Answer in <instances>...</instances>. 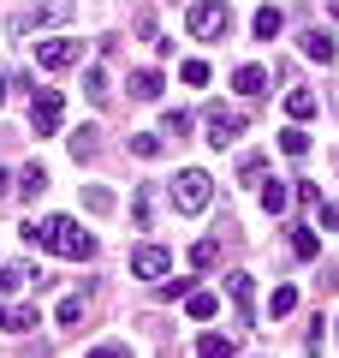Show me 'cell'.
Listing matches in <instances>:
<instances>
[{
	"instance_id": "obj_1",
	"label": "cell",
	"mask_w": 339,
	"mask_h": 358,
	"mask_svg": "<svg viewBox=\"0 0 339 358\" xmlns=\"http://www.w3.org/2000/svg\"><path fill=\"white\" fill-rule=\"evenodd\" d=\"M42 245L60 251V257H72V263H89V257H96V239H89L72 215H48L42 221Z\"/></svg>"
},
{
	"instance_id": "obj_2",
	"label": "cell",
	"mask_w": 339,
	"mask_h": 358,
	"mask_svg": "<svg viewBox=\"0 0 339 358\" xmlns=\"http://www.w3.org/2000/svg\"><path fill=\"white\" fill-rule=\"evenodd\" d=\"M209 197H214V179L202 173V167H185V173L173 179V209H179V215H202Z\"/></svg>"
},
{
	"instance_id": "obj_3",
	"label": "cell",
	"mask_w": 339,
	"mask_h": 358,
	"mask_svg": "<svg viewBox=\"0 0 339 358\" xmlns=\"http://www.w3.org/2000/svg\"><path fill=\"white\" fill-rule=\"evenodd\" d=\"M185 30H190L197 42H220L226 30H232V13H226V0H197V6L185 13Z\"/></svg>"
},
{
	"instance_id": "obj_4",
	"label": "cell",
	"mask_w": 339,
	"mask_h": 358,
	"mask_svg": "<svg viewBox=\"0 0 339 358\" xmlns=\"http://www.w3.org/2000/svg\"><path fill=\"white\" fill-rule=\"evenodd\" d=\"M66 120V102H60V90H36L30 96V138H54Z\"/></svg>"
},
{
	"instance_id": "obj_5",
	"label": "cell",
	"mask_w": 339,
	"mask_h": 358,
	"mask_svg": "<svg viewBox=\"0 0 339 358\" xmlns=\"http://www.w3.org/2000/svg\"><path fill=\"white\" fill-rule=\"evenodd\" d=\"M66 18H77V0H36L24 18H18V36H30V30H48V24H66Z\"/></svg>"
},
{
	"instance_id": "obj_6",
	"label": "cell",
	"mask_w": 339,
	"mask_h": 358,
	"mask_svg": "<svg viewBox=\"0 0 339 358\" xmlns=\"http://www.w3.org/2000/svg\"><path fill=\"white\" fill-rule=\"evenodd\" d=\"M77 54H84V42H77V36L36 42V66H42V72H66V66H77Z\"/></svg>"
},
{
	"instance_id": "obj_7",
	"label": "cell",
	"mask_w": 339,
	"mask_h": 358,
	"mask_svg": "<svg viewBox=\"0 0 339 358\" xmlns=\"http://www.w3.org/2000/svg\"><path fill=\"white\" fill-rule=\"evenodd\" d=\"M239 131H244V114H239V108H226V102L209 108V143H214V150H232Z\"/></svg>"
},
{
	"instance_id": "obj_8",
	"label": "cell",
	"mask_w": 339,
	"mask_h": 358,
	"mask_svg": "<svg viewBox=\"0 0 339 358\" xmlns=\"http://www.w3.org/2000/svg\"><path fill=\"white\" fill-rule=\"evenodd\" d=\"M167 268H173V251H161V245H137V251H131V275H137V281H155V287H161Z\"/></svg>"
},
{
	"instance_id": "obj_9",
	"label": "cell",
	"mask_w": 339,
	"mask_h": 358,
	"mask_svg": "<svg viewBox=\"0 0 339 358\" xmlns=\"http://www.w3.org/2000/svg\"><path fill=\"white\" fill-rule=\"evenodd\" d=\"M226 293H232V305H239V322L256 329V275H226Z\"/></svg>"
},
{
	"instance_id": "obj_10",
	"label": "cell",
	"mask_w": 339,
	"mask_h": 358,
	"mask_svg": "<svg viewBox=\"0 0 339 358\" xmlns=\"http://www.w3.org/2000/svg\"><path fill=\"white\" fill-rule=\"evenodd\" d=\"M36 305H6V299H0V329H6V334H30V329H36Z\"/></svg>"
},
{
	"instance_id": "obj_11",
	"label": "cell",
	"mask_w": 339,
	"mask_h": 358,
	"mask_svg": "<svg viewBox=\"0 0 339 358\" xmlns=\"http://www.w3.org/2000/svg\"><path fill=\"white\" fill-rule=\"evenodd\" d=\"M66 150H72V162H96V155H101V138H96V126H77Z\"/></svg>"
},
{
	"instance_id": "obj_12",
	"label": "cell",
	"mask_w": 339,
	"mask_h": 358,
	"mask_svg": "<svg viewBox=\"0 0 339 358\" xmlns=\"http://www.w3.org/2000/svg\"><path fill=\"white\" fill-rule=\"evenodd\" d=\"M18 287H36V268H30V263H6V268H0V299L18 293Z\"/></svg>"
},
{
	"instance_id": "obj_13",
	"label": "cell",
	"mask_w": 339,
	"mask_h": 358,
	"mask_svg": "<svg viewBox=\"0 0 339 358\" xmlns=\"http://www.w3.org/2000/svg\"><path fill=\"white\" fill-rule=\"evenodd\" d=\"M303 54H310L315 66H333V54H339V48H333V36H322V30H310V36H303Z\"/></svg>"
},
{
	"instance_id": "obj_14",
	"label": "cell",
	"mask_w": 339,
	"mask_h": 358,
	"mask_svg": "<svg viewBox=\"0 0 339 358\" xmlns=\"http://www.w3.org/2000/svg\"><path fill=\"white\" fill-rule=\"evenodd\" d=\"M131 96H137V102H155V96H161V72H131Z\"/></svg>"
},
{
	"instance_id": "obj_15",
	"label": "cell",
	"mask_w": 339,
	"mask_h": 358,
	"mask_svg": "<svg viewBox=\"0 0 339 358\" xmlns=\"http://www.w3.org/2000/svg\"><path fill=\"white\" fill-rule=\"evenodd\" d=\"M232 84H239V96H262V90H268V72H262V66H239Z\"/></svg>"
},
{
	"instance_id": "obj_16",
	"label": "cell",
	"mask_w": 339,
	"mask_h": 358,
	"mask_svg": "<svg viewBox=\"0 0 339 358\" xmlns=\"http://www.w3.org/2000/svg\"><path fill=\"white\" fill-rule=\"evenodd\" d=\"M18 192H24V197H42V192H48V167H36V162H30L24 173H18Z\"/></svg>"
},
{
	"instance_id": "obj_17",
	"label": "cell",
	"mask_w": 339,
	"mask_h": 358,
	"mask_svg": "<svg viewBox=\"0 0 339 358\" xmlns=\"http://www.w3.org/2000/svg\"><path fill=\"white\" fill-rule=\"evenodd\" d=\"M250 24H256V36H280V24H286V18H280V6H256V18H250Z\"/></svg>"
},
{
	"instance_id": "obj_18",
	"label": "cell",
	"mask_w": 339,
	"mask_h": 358,
	"mask_svg": "<svg viewBox=\"0 0 339 358\" xmlns=\"http://www.w3.org/2000/svg\"><path fill=\"white\" fill-rule=\"evenodd\" d=\"M84 317H89V310H84V299H60V329H66V334H77V329H84Z\"/></svg>"
},
{
	"instance_id": "obj_19",
	"label": "cell",
	"mask_w": 339,
	"mask_h": 358,
	"mask_svg": "<svg viewBox=\"0 0 339 358\" xmlns=\"http://www.w3.org/2000/svg\"><path fill=\"white\" fill-rule=\"evenodd\" d=\"M185 310H190L197 322H209L214 310H220V299H214V293H185Z\"/></svg>"
},
{
	"instance_id": "obj_20",
	"label": "cell",
	"mask_w": 339,
	"mask_h": 358,
	"mask_svg": "<svg viewBox=\"0 0 339 358\" xmlns=\"http://www.w3.org/2000/svg\"><path fill=\"white\" fill-rule=\"evenodd\" d=\"M298 310V287H274V299H268V317H292Z\"/></svg>"
},
{
	"instance_id": "obj_21",
	"label": "cell",
	"mask_w": 339,
	"mask_h": 358,
	"mask_svg": "<svg viewBox=\"0 0 339 358\" xmlns=\"http://www.w3.org/2000/svg\"><path fill=\"white\" fill-rule=\"evenodd\" d=\"M107 72H101V66H89V72H84V96H89V102H107Z\"/></svg>"
},
{
	"instance_id": "obj_22",
	"label": "cell",
	"mask_w": 339,
	"mask_h": 358,
	"mask_svg": "<svg viewBox=\"0 0 339 358\" xmlns=\"http://www.w3.org/2000/svg\"><path fill=\"white\" fill-rule=\"evenodd\" d=\"M286 114L292 120H310L315 114V90H292V96H286Z\"/></svg>"
},
{
	"instance_id": "obj_23",
	"label": "cell",
	"mask_w": 339,
	"mask_h": 358,
	"mask_svg": "<svg viewBox=\"0 0 339 358\" xmlns=\"http://www.w3.org/2000/svg\"><path fill=\"white\" fill-rule=\"evenodd\" d=\"M286 203H292V192L280 185V179H268V185H262V209H268V215H280Z\"/></svg>"
},
{
	"instance_id": "obj_24",
	"label": "cell",
	"mask_w": 339,
	"mask_h": 358,
	"mask_svg": "<svg viewBox=\"0 0 339 358\" xmlns=\"http://www.w3.org/2000/svg\"><path fill=\"white\" fill-rule=\"evenodd\" d=\"M161 150H167V138H155V131H137L131 138V155H143V162H155Z\"/></svg>"
},
{
	"instance_id": "obj_25",
	"label": "cell",
	"mask_w": 339,
	"mask_h": 358,
	"mask_svg": "<svg viewBox=\"0 0 339 358\" xmlns=\"http://www.w3.org/2000/svg\"><path fill=\"white\" fill-rule=\"evenodd\" d=\"M161 131H167V138H185V131H190V114H185V108H167V120H161Z\"/></svg>"
},
{
	"instance_id": "obj_26",
	"label": "cell",
	"mask_w": 339,
	"mask_h": 358,
	"mask_svg": "<svg viewBox=\"0 0 339 358\" xmlns=\"http://www.w3.org/2000/svg\"><path fill=\"white\" fill-rule=\"evenodd\" d=\"M190 263H197V268H214V263H220V245H214V239H197V245H190Z\"/></svg>"
},
{
	"instance_id": "obj_27",
	"label": "cell",
	"mask_w": 339,
	"mask_h": 358,
	"mask_svg": "<svg viewBox=\"0 0 339 358\" xmlns=\"http://www.w3.org/2000/svg\"><path fill=\"white\" fill-rule=\"evenodd\" d=\"M197 352H202V358H232V341H226V334H202Z\"/></svg>"
},
{
	"instance_id": "obj_28",
	"label": "cell",
	"mask_w": 339,
	"mask_h": 358,
	"mask_svg": "<svg viewBox=\"0 0 339 358\" xmlns=\"http://www.w3.org/2000/svg\"><path fill=\"white\" fill-rule=\"evenodd\" d=\"M280 150H286V155H310V131H298V126L280 131Z\"/></svg>"
},
{
	"instance_id": "obj_29",
	"label": "cell",
	"mask_w": 339,
	"mask_h": 358,
	"mask_svg": "<svg viewBox=\"0 0 339 358\" xmlns=\"http://www.w3.org/2000/svg\"><path fill=\"white\" fill-rule=\"evenodd\" d=\"M84 209H89V215H107V209H113V192H101V185H89V192H84Z\"/></svg>"
},
{
	"instance_id": "obj_30",
	"label": "cell",
	"mask_w": 339,
	"mask_h": 358,
	"mask_svg": "<svg viewBox=\"0 0 339 358\" xmlns=\"http://www.w3.org/2000/svg\"><path fill=\"white\" fill-rule=\"evenodd\" d=\"M292 251H298V257H315L322 245H315V233H310V227H292Z\"/></svg>"
},
{
	"instance_id": "obj_31",
	"label": "cell",
	"mask_w": 339,
	"mask_h": 358,
	"mask_svg": "<svg viewBox=\"0 0 339 358\" xmlns=\"http://www.w3.org/2000/svg\"><path fill=\"white\" fill-rule=\"evenodd\" d=\"M179 78H185V84H209V66H202V60H185V66H179Z\"/></svg>"
},
{
	"instance_id": "obj_32",
	"label": "cell",
	"mask_w": 339,
	"mask_h": 358,
	"mask_svg": "<svg viewBox=\"0 0 339 358\" xmlns=\"http://www.w3.org/2000/svg\"><path fill=\"white\" fill-rule=\"evenodd\" d=\"M149 209H155V192L143 185V192H137V203H131V215H137V227H149Z\"/></svg>"
},
{
	"instance_id": "obj_33",
	"label": "cell",
	"mask_w": 339,
	"mask_h": 358,
	"mask_svg": "<svg viewBox=\"0 0 339 358\" xmlns=\"http://www.w3.org/2000/svg\"><path fill=\"white\" fill-rule=\"evenodd\" d=\"M292 197H298V203H310V209H322V192H315V179H298V192H292Z\"/></svg>"
},
{
	"instance_id": "obj_34",
	"label": "cell",
	"mask_w": 339,
	"mask_h": 358,
	"mask_svg": "<svg viewBox=\"0 0 339 358\" xmlns=\"http://www.w3.org/2000/svg\"><path fill=\"white\" fill-rule=\"evenodd\" d=\"M161 293H167V299H185V293H190V275H173V281H161Z\"/></svg>"
},
{
	"instance_id": "obj_35",
	"label": "cell",
	"mask_w": 339,
	"mask_h": 358,
	"mask_svg": "<svg viewBox=\"0 0 339 358\" xmlns=\"http://www.w3.org/2000/svg\"><path fill=\"white\" fill-rule=\"evenodd\" d=\"M13 90H18V72H13V66H0V102H6Z\"/></svg>"
},
{
	"instance_id": "obj_36",
	"label": "cell",
	"mask_w": 339,
	"mask_h": 358,
	"mask_svg": "<svg viewBox=\"0 0 339 358\" xmlns=\"http://www.w3.org/2000/svg\"><path fill=\"white\" fill-rule=\"evenodd\" d=\"M322 221H327V227L339 233V203H322Z\"/></svg>"
},
{
	"instance_id": "obj_37",
	"label": "cell",
	"mask_w": 339,
	"mask_h": 358,
	"mask_svg": "<svg viewBox=\"0 0 339 358\" xmlns=\"http://www.w3.org/2000/svg\"><path fill=\"white\" fill-rule=\"evenodd\" d=\"M327 18H339V0H327Z\"/></svg>"
},
{
	"instance_id": "obj_38",
	"label": "cell",
	"mask_w": 339,
	"mask_h": 358,
	"mask_svg": "<svg viewBox=\"0 0 339 358\" xmlns=\"http://www.w3.org/2000/svg\"><path fill=\"white\" fill-rule=\"evenodd\" d=\"M0 197H6V173H0Z\"/></svg>"
}]
</instances>
